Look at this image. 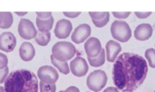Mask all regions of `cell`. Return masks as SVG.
Here are the masks:
<instances>
[{"label": "cell", "instance_id": "cell-1", "mask_svg": "<svg viewBox=\"0 0 155 92\" xmlns=\"http://www.w3.org/2000/svg\"><path fill=\"white\" fill-rule=\"evenodd\" d=\"M147 71V63L144 57L135 53H123L113 64V82L122 92H133L143 84Z\"/></svg>", "mask_w": 155, "mask_h": 92}, {"label": "cell", "instance_id": "cell-2", "mask_svg": "<svg viewBox=\"0 0 155 92\" xmlns=\"http://www.w3.org/2000/svg\"><path fill=\"white\" fill-rule=\"evenodd\" d=\"M5 92H38V80L27 69L13 71L5 81Z\"/></svg>", "mask_w": 155, "mask_h": 92}, {"label": "cell", "instance_id": "cell-3", "mask_svg": "<svg viewBox=\"0 0 155 92\" xmlns=\"http://www.w3.org/2000/svg\"><path fill=\"white\" fill-rule=\"evenodd\" d=\"M76 53V48L74 44L69 41H59L52 48V55L62 62H67L72 58Z\"/></svg>", "mask_w": 155, "mask_h": 92}, {"label": "cell", "instance_id": "cell-4", "mask_svg": "<svg viewBox=\"0 0 155 92\" xmlns=\"http://www.w3.org/2000/svg\"><path fill=\"white\" fill-rule=\"evenodd\" d=\"M112 36L120 42H126L132 37V30L129 24L123 20H115L110 27Z\"/></svg>", "mask_w": 155, "mask_h": 92}, {"label": "cell", "instance_id": "cell-5", "mask_svg": "<svg viewBox=\"0 0 155 92\" xmlns=\"http://www.w3.org/2000/svg\"><path fill=\"white\" fill-rule=\"evenodd\" d=\"M107 82V74L101 69L95 70L90 73L87 78V85L90 90L99 92L102 90Z\"/></svg>", "mask_w": 155, "mask_h": 92}, {"label": "cell", "instance_id": "cell-6", "mask_svg": "<svg viewBox=\"0 0 155 92\" xmlns=\"http://www.w3.org/2000/svg\"><path fill=\"white\" fill-rule=\"evenodd\" d=\"M37 76L41 81L46 84H55L59 78V73L55 68L51 66H43L39 68Z\"/></svg>", "mask_w": 155, "mask_h": 92}, {"label": "cell", "instance_id": "cell-7", "mask_svg": "<svg viewBox=\"0 0 155 92\" xmlns=\"http://www.w3.org/2000/svg\"><path fill=\"white\" fill-rule=\"evenodd\" d=\"M18 29V33L20 36L26 40L35 38L37 33L34 23L28 19H21Z\"/></svg>", "mask_w": 155, "mask_h": 92}, {"label": "cell", "instance_id": "cell-8", "mask_svg": "<svg viewBox=\"0 0 155 92\" xmlns=\"http://www.w3.org/2000/svg\"><path fill=\"white\" fill-rule=\"evenodd\" d=\"M70 69L71 73L78 77H82L88 71V65L85 59L81 57H77L70 63Z\"/></svg>", "mask_w": 155, "mask_h": 92}, {"label": "cell", "instance_id": "cell-9", "mask_svg": "<svg viewBox=\"0 0 155 92\" xmlns=\"http://www.w3.org/2000/svg\"><path fill=\"white\" fill-rule=\"evenodd\" d=\"M91 33V28L87 23H82L78 26L71 34V40L76 44L84 42Z\"/></svg>", "mask_w": 155, "mask_h": 92}, {"label": "cell", "instance_id": "cell-10", "mask_svg": "<svg viewBox=\"0 0 155 92\" xmlns=\"http://www.w3.org/2000/svg\"><path fill=\"white\" fill-rule=\"evenodd\" d=\"M17 40L11 32H2L0 35V49L5 52H12L15 48Z\"/></svg>", "mask_w": 155, "mask_h": 92}, {"label": "cell", "instance_id": "cell-11", "mask_svg": "<svg viewBox=\"0 0 155 92\" xmlns=\"http://www.w3.org/2000/svg\"><path fill=\"white\" fill-rule=\"evenodd\" d=\"M84 50H85L87 57L94 58L97 57L101 54V50H102L101 41L95 37H91L86 41L84 44Z\"/></svg>", "mask_w": 155, "mask_h": 92}, {"label": "cell", "instance_id": "cell-12", "mask_svg": "<svg viewBox=\"0 0 155 92\" xmlns=\"http://www.w3.org/2000/svg\"><path fill=\"white\" fill-rule=\"evenodd\" d=\"M71 30H72V24L71 22L68 20L62 19L56 23L54 33L57 38L62 39V38H68Z\"/></svg>", "mask_w": 155, "mask_h": 92}, {"label": "cell", "instance_id": "cell-13", "mask_svg": "<svg viewBox=\"0 0 155 92\" xmlns=\"http://www.w3.org/2000/svg\"><path fill=\"white\" fill-rule=\"evenodd\" d=\"M122 51V47L119 42L110 40L106 44V53L107 59L109 62L113 63L117 58V56Z\"/></svg>", "mask_w": 155, "mask_h": 92}, {"label": "cell", "instance_id": "cell-14", "mask_svg": "<svg viewBox=\"0 0 155 92\" xmlns=\"http://www.w3.org/2000/svg\"><path fill=\"white\" fill-rule=\"evenodd\" d=\"M152 33L153 28L149 23H141L135 28L134 35L139 41H145L151 37Z\"/></svg>", "mask_w": 155, "mask_h": 92}, {"label": "cell", "instance_id": "cell-15", "mask_svg": "<svg viewBox=\"0 0 155 92\" xmlns=\"http://www.w3.org/2000/svg\"><path fill=\"white\" fill-rule=\"evenodd\" d=\"M36 54L35 48L31 42L25 41L19 48V54L24 61H31L33 60Z\"/></svg>", "mask_w": 155, "mask_h": 92}, {"label": "cell", "instance_id": "cell-16", "mask_svg": "<svg viewBox=\"0 0 155 92\" xmlns=\"http://www.w3.org/2000/svg\"><path fill=\"white\" fill-rule=\"evenodd\" d=\"M53 22H54V19L53 16L48 19H41L38 17L36 19V23L38 28V31L42 32H50V30H51L53 28Z\"/></svg>", "mask_w": 155, "mask_h": 92}, {"label": "cell", "instance_id": "cell-17", "mask_svg": "<svg viewBox=\"0 0 155 92\" xmlns=\"http://www.w3.org/2000/svg\"><path fill=\"white\" fill-rule=\"evenodd\" d=\"M13 23V16L11 12H0V28L8 29Z\"/></svg>", "mask_w": 155, "mask_h": 92}, {"label": "cell", "instance_id": "cell-18", "mask_svg": "<svg viewBox=\"0 0 155 92\" xmlns=\"http://www.w3.org/2000/svg\"><path fill=\"white\" fill-rule=\"evenodd\" d=\"M51 38V34L50 32H42L37 31V35L35 37V41L39 45L47 46L50 41Z\"/></svg>", "mask_w": 155, "mask_h": 92}, {"label": "cell", "instance_id": "cell-19", "mask_svg": "<svg viewBox=\"0 0 155 92\" xmlns=\"http://www.w3.org/2000/svg\"><path fill=\"white\" fill-rule=\"evenodd\" d=\"M105 59H106V53L105 50L102 48L101 52L97 57H94V58H91V57H87L89 63L91 66L93 67H99L101 66L102 65L104 64L105 63Z\"/></svg>", "mask_w": 155, "mask_h": 92}, {"label": "cell", "instance_id": "cell-20", "mask_svg": "<svg viewBox=\"0 0 155 92\" xmlns=\"http://www.w3.org/2000/svg\"><path fill=\"white\" fill-rule=\"evenodd\" d=\"M51 59V63H53V66H56L58 69L59 70V72H62V74H65V75H68L70 72L69 67H68V64L67 62H62L59 61V60H56L53 55H51L50 57Z\"/></svg>", "mask_w": 155, "mask_h": 92}, {"label": "cell", "instance_id": "cell-21", "mask_svg": "<svg viewBox=\"0 0 155 92\" xmlns=\"http://www.w3.org/2000/svg\"><path fill=\"white\" fill-rule=\"evenodd\" d=\"M145 57L148 61L149 66L151 68H155V50L149 48L145 51Z\"/></svg>", "mask_w": 155, "mask_h": 92}, {"label": "cell", "instance_id": "cell-22", "mask_svg": "<svg viewBox=\"0 0 155 92\" xmlns=\"http://www.w3.org/2000/svg\"><path fill=\"white\" fill-rule=\"evenodd\" d=\"M40 90H41V92H56V86L55 84H46V83L41 81Z\"/></svg>", "mask_w": 155, "mask_h": 92}, {"label": "cell", "instance_id": "cell-23", "mask_svg": "<svg viewBox=\"0 0 155 92\" xmlns=\"http://www.w3.org/2000/svg\"><path fill=\"white\" fill-rule=\"evenodd\" d=\"M110 20V13L107 12V15L104 17V18L101 19L99 20H92V22L94 23V24L98 28H101V27H104L107 24V23L109 22Z\"/></svg>", "mask_w": 155, "mask_h": 92}, {"label": "cell", "instance_id": "cell-24", "mask_svg": "<svg viewBox=\"0 0 155 92\" xmlns=\"http://www.w3.org/2000/svg\"><path fill=\"white\" fill-rule=\"evenodd\" d=\"M107 12H89V15L92 18V20H99L104 18L107 15Z\"/></svg>", "mask_w": 155, "mask_h": 92}, {"label": "cell", "instance_id": "cell-25", "mask_svg": "<svg viewBox=\"0 0 155 92\" xmlns=\"http://www.w3.org/2000/svg\"><path fill=\"white\" fill-rule=\"evenodd\" d=\"M8 57L5 54L0 53V69H2L4 68L7 67L8 65Z\"/></svg>", "mask_w": 155, "mask_h": 92}, {"label": "cell", "instance_id": "cell-26", "mask_svg": "<svg viewBox=\"0 0 155 92\" xmlns=\"http://www.w3.org/2000/svg\"><path fill=\"white\" fill-rule=\"evenodd\" d=\"M8 74V66L2 69H0V84L3 83L6 79Z\"/></svg>", "mask_w": 155, "mask_h": 92}, {"label": "cell", "instance_id": "cell-27", "mask_svg": "<svg viewBox=\"0 0 155 92\" xmlns=\"http://www.w3.org/2000/svg\"><path fill=\"white\" fill-rule=\"evenodd\" d=\"M130 11H126V12H115L113 11V14L115 17L119 19H125L127 18L129 15H130Z\"/></svg>", "mask_w": 155, "mask_h": 92}, {"label": "cell", "instance_id": "cell-28", "mask_svg": "<svg viewBox=\"0 0 155 92\" xmlns=\"http://www.w3.org/2000/svg\"><path fill=\"white\" fill-rule=\"evenodd\" d=\"M37 17L41 19H48L52 17V12H36Z\"/></svg>", "mask_w": 155, "mask_h": 92}, {"label": "cell", "instance_id": "cell-29", "mask_svg": "<svg viewBox=\"0 0 155 92\" xmlns=\"http://www.w3.org/2000/svg\"><path fill=\"white\" fill-rule=\"evenodd\" d=\"M152 14V12H138V11H135V14L140 19H144L148 17L150 14Z\"/></svg>", "mask_w": 155, "mask_h": 92}, {"label": "cell", "instance_id": "cell-30", "mask_svg": "<svg viewBox=\"0 0 155 92\" xmlns=\"http://www.w3.org/2000/svg\"><path fill=\"white\" fill-rule=\"evenodd\" d=\"M81 12L78 11V12H67V11H64L63 14L66 17H70V18H75L78 16H79Z\"/></svg>", "mask_w": 155, "mask_h": 92}, {"label": "cell", "instance_id": "cell-31", "mask_svg": "<svg viewBox=\"0 0 155 92\" xmlns=\"http://www.w3.org/2000/svg\"><path fill=\"white\" fill-rule=\"evenodd\" d=\"M63 92H80L79 89L78 88L75 86H70L65 90H64Z\"/></svg>", "mask_w": 155, "mask_h": 92}, {"label": "cell", "instance_id": "cell-32", "mask_svg": "<svg viewBox=\"0 0 155 92\" xmlns=\"http://www.w3.org/2000/svg\"><path fill=\"white\" fill-rule=\"evenodd\" d=\"M104 92H120L119 90L116 87H109L107 88H106L105 90H104Z\"/></svg>", "mask_w": 155, "mask_h": 92}, {"label": "cell", "instance_id": "cell-33", "mask_svg": "<svg viewBox=\"0 0 155 92\" xmlns=\"http://www.w3.org/2000/svg\"><path fill=\"white\" fill-rule=\"evenodd\" d=\"M15 14L18 16H24L28 14V12H26V11H25V12H18V11H16Z\"/></svg>", "mask_w": 155, "mask_h": 92}, {"label": "cell", "instance_id": "cell-34", "mask_svg": "<svg viewBox=\"0 0 155 92\" xmlns=\"http://www.w3.org/2000/svg\"><path fill=\"white\" fill-rule=\"evenodd\" d=\"M0 92H5V88L2 86H0Z\"/></svg>", "mask_w": 155, "mask_h": 92}, {"label": "cell", "instance_id": "cell-35", "mask_svg": "<svg viewBox=\"0 0 155 92\" xmlns=\"http://www.w3.org/2000/svg\"><path fill=\"white\" fill-rule=\"evenodd\" d=\"M64 91V90H61V91H59V92H63Z\"/></svg>", "mask_w": 155, "mask_h": 92}, {"label": "cell", "instance_id": "cell-36", "mask_svg": "<svg viewBox=\"0 0 155 92\" xmlns=\"http://www.w3.org/2000/svg\"><path fill=\"white\" fill-rule=\"evenodd\" d=\"M154 92H155V90H154Z\"/></svg>", "mask_w": 155, "mask_h": 92}]
</instances>
